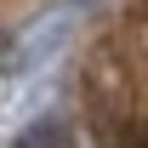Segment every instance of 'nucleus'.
Listing matches in <instances>:
<instances>
[{"instance_id":"f257e3e1","label":"nucleus","mask_w":148,"mask_h":148,"mask_svg":"<svg viewBox=\"0 0 148 148\" xmlns=\"http://www.w3.org/2000/svg\"><path fill=\"white\" fill-rule=\"evenodd\" d=\"M103 148H148V114H103Z\"/></svg>"}]
</instances>
